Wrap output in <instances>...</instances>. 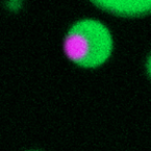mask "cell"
Segmentation results:
<instances>
[{
  "label": "cell",
  "instance_id": "cell-1",
  "mask_svg": "<svg viewBox=\"0 0 151 151\" xmlns=\"http://www.w3.org/2000/svg\"><path fill=\"white\" fill-rule=\"evenodd\" d=\"M64 51L70 60L82 68H97L113 51V39L107 27L94 19L74 23L64 40Z\"/></svg>",
  "mask_w": 151,
  "mask_h": 151
},
{
  "label": "cell",
  "instance_id": "cell-2",
  "mask_svg": "<svg viewBox=\"0 0 151 151\" xmlns=\"http://www.w3.org/2000/svg\"><path fill=\"white\" fill-rule=\"evenodd\" d=\"M94 4L104 11L122 16H138L148 13L151 3L149 1H94Z\"/></svg>",
  "mask_w": 151,
  "mask_h": 151
}]
</instances>
